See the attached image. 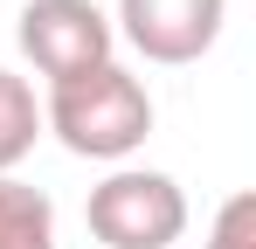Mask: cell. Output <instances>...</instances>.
Instances as JSON below:
<instances>
[{"label": "cell", "instance_id": "cell-1", "mask_svg": "<svg viewBox=\"0 0 256 249\" xmlns=\"http://www.w3.org/2000/svg\"><path fill=\"white\" fill-rule=\"evenodd\" d=\"M42 124L76 160H132L152 132V97L125 62H97L70 83H48Z\"/></svg>", "mask_w": 256, "mask_h": 249}, {"label": "cell", "instance_id": "cell-2", "mask_svg": "<svg viewBox=\"0 0 256 249\" xmlns=\"http://www.w3.org/2000/svg\"><path fill=\"white\" fill-rule=\"evenodd\" d=\"M84 222L104 249H173L187 236V194L173 173L152 166H118L111 180H97L84 201Z\"/></svg>", "mask_w": 256, "mask_h": 249}, {"label": "cell", "instance_id": "cell-3", "mask_svg": "<svg viewBox=\"0 0 256 249\" xmlns=\"http://www.w3.org/2000/svg\"><path fill=\"white\" fill-rule=\"evenodd\" d=\"M14 42H21V56H28L48 83H70V76H84V70H97V62H118V56H111V48H118L111 14H104L97 0H28Z\"/></svg>", "mask_w": 256, "mask_h": 249}, {"label": "cell", "instance_id": "cell-4", "mask_svg": "<svg viewBox=\"0 0 256 249\" xmlns=\"http://www.w3.org/2000/svg\"><path fill=\"white\" fill-rule=\"evenodd\" d=\"M228 21V0H118V21L111 35H125L146 62L180 70V62H201Z\"/></svg>", "mask_w": 256, "mask_h": 249}, {"label": "cell", "instance_id": "cell-5", "mask_svg": "<svg viewBox=\"0 0 256 249\" xmlns=\"http://www.w3.org/2000/svg\"><path fill=\"white\" fill-rule=\"evenodd\" d=\"M0 249H56V208L42 187L0 173Z\"/></svg>", "mask_w": 256, "mask_h": 249}, {"label": "cell", "instance_id": "cell-6", "mask_svg": "<svg viewBox=\"0 0 256 249\" xmlns=\"http://www.w3.org/2000/svg\"><path fill=\"white\" fill-rule=\"evenodd\" d=\"M35 138H42V104H35V90H28V76L0 70V173H14V166L28 160Z\"/></svg>", "mask_w": 256, "mask_h": 249}, {"label": "cell", "instance_id": "cell-7", "mask_svg": "<svg viewBox=\"0 0 256 249\" xmlns=\"http://www.w3.org/2000/svg\"><path fill=\"white\" fill-rule=\"evenodd\" d=\"M201 249H256V194H228L214 208V228Z\"/></svg>", "mask_w": 256, "mask_h": 249}]
</instances>
